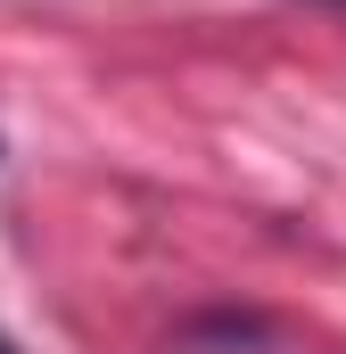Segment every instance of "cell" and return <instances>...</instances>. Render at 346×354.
Returning a JSON list of instances; mask_svg holds the SVG:
<instances>
[{
  "mask_svg": "<svg viewBox=\"0 0 346 354\" xmlns=\"http://www.w3.org/2000/svg\"><path fill=\"white\" fill-rule=\"evenodd\" d=\"M0 354H25V346H17V338H0Z\"/></svg>",
  "mask_w": 346,
  "mask_h": 354,
  "instance_id": "cell-1",
  "label": "cell"
}]
</instances>
